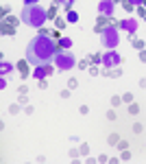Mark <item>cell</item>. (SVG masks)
I'll return each mask as SVG.
<instances>
[{
  "mask_svg": "<svg viewBox=\"0 0 146 164\" xmlns=\"http://www.w3.org/2000/svg\"><path fill=\"white\" fill-rule=\"evenodd\" d=\"M17 68H20V72H22V77H24V79L31 75V72H29V59H22V61H17Z\"/></svg>",
  "mask_w": 146,
  "mask_h": 164,
  "instance_id": "obj_10",
  "label": "cell"
},
{
  "mask_svg": "<svg viewBox=\"0 0 146 164\" xmlns=\"http://www.w3.org/2000/svg\"><path fill=\"white\" fill-rule=\"evenodd\" d=\"M120 101H122L120 96H113V98H111V105H118V103H120Z\"/></svg>",
  "mask_w": 146,
  "mask_h": 164,
  "instance_id": "obj_30",
  "label": "cell"
},
{
  "mask_svg": "<svg viewBox=\"0 0 146 164\" xmlns=\"http://www.w3.org/2000/svg\"><path fill=\"white\" fill-rule=\"evenodd\" d=\"M59 5H66L68 9H72V5H74V0H57Z\"/></svg>",
  "mask_w": 146,
  "mask_h": 164,
  "instance_id": "obj_20",
  "label": "cell"
},
{
  "mask_svg": "<svg viewBox=\"0 0 146 164\" xmlns=\"http://www.w3.org/2000/svg\"><path fill=\"white\" fill-rule=\"evenodd\" d=\"M120 63H122V57L116 53V48H111L109 53L103 55V66H105V68H118Z\"/></svg>",
  "mask_w": 146,
  "mask_h": 164,
  "instance_id": "obj_5",
  "label": "cell"
},
{
  "mask_svg": "<svg viewBox=\"0 0 146 164\" xmlns=\"http://www.w3.org/2000/svg\"><path fill=\"white\" fill-rule=\"evenodd\" d=\"M138 13H140L142 18H146V9H144V7H138Z\"/></svg>",
  "mask_w": 146,
  "mask_h": 164,
  "instance_id": "obj_29",
  "label": "cell"
},
{
  "mask_svg": "<svg viewBox=\"0 0 146 164\" xmlns=\"http://www.w3.org/2000/svg\"><path fill=\"white\" fill-rule=\"evenodd\" d=\"M140 61H144V63H146V50H142V53H140Z\"/></svg>",
  "mask_w": 146,
  "mask_h": 164,
  "instance_id": "obj_32",
  "label": "cell"
},
{
  "mask_svg": "<svg viewBox=\"0 0 146 164\" xmlns=\"http://www.w3.org/2000/svg\"><path fill=\"white\" fill-rule=\"evenodd\" d=\"M138 109H140V107L135 105V103H129V112H131V114H138Z\"/></svg>",
  "mask_w": 146,
  "mask_h": 164,
  "instance_id": "obj_25",
  "label": "cell"
},
{
  "mask_svg": "<svg viewBox=\"0 0 146 164\" xmlns=\"http://www.w3.org/2000/svg\"><path fill=\"white\" fill-rule=\"evenodd\" d=\"M113 2H116V0H113Z\"/></svg>",
  "mask_w": 146,
  "mask_h": 164,
  "instance_id": "obj_37",
  "label": "cell"
},
{
  "mask_svg": "<svg viewBox=\"0 0 146 164\" xmlns=\"http://www.w3.org/2000/svg\"><path fill=\"white\" fill-rule=\"evenodd\" d=\"M109 20H111V18H107V15H100V18H98V22H96V26H94V31H96V33H103V31L107 29V26L111 24Z\"/></svg>",
  "mask_w": 146,
  "mask_h": 164,
  "instance_id": "obj_9",
  "label": "cell"
},
{
  "mask_svg": "<svg viewBox=\"0 0 146 164\" xmlns=\"http://www.w3.org/2000/svg\"><path fill=\"white\" fill-rule=\"evenodd\" d=\"M120 142V138H118V133H111L109 136V144H118Z\"/></svg>",
  "mask_w": 146,
  "mask_h": 164,
  "instance_id": "obj_19",
  "label": "cell"
},
{
  "mask_svg": "<svg viewBox=\"0 0 146 164\" xmlns=\"http://www.w3.org/2000/svg\"><path fill=\"white\" fill-rule=\"evenodd\" d=\"M89 61H92V63H100L103 57H100V55H89Z\"/></svg>",
  "mask_w": 146,
  "mask_h": 164,
  "instance_id": "obj_18",
  "label": "cell"
},
{
  "mask_svg": "<svg viewBox=\"0 0 146 164\" xmlns=\"http://www.w3.org/2000/svg\"><path fill=\"white\" fill-rule=\"evenodd\" d=\"M89 75H94V77L98 75V68H96V63H94V66H92V68H89Z\"/></svg>",
  "mask_w": 146,
  "mask_h": 164,
  "instance_id": "obj_28",
  "label": "cell"
},
{
  "mask_svg": "<svg viewBox=\"0 0 146 164\" xmlns=\"http://www.w3.org/2000/svg\"><path fill=\"white\" fill-rule=\"evenodd\" d=\"M52 72H54V68L50 66V63H42V66H37V68H35L33 77H35V79H46L48 75H52Z\"/></svg>",
  "mask_w": 146,
  "mask_h": 164,
  "instance_id": "obj_8",
  "label": "cell"
},
{
  "mask_svg": "<svg viewBox=\"0 0 146 164\" xmlns=\"http://www.w3.org/2000/svg\"><path fill=\"white\" fill-rule=\"evenodd\" d=\"M76 63V57L72 53H57L54 55V66L59 70H72Z\"/></svg>",
  "mask_w": 146,
  "mask_h": 164,
  "instance_id": "obj_4",
  "label": "cell"
},
{
  "mask_svg": "<svg viewBox=\"0 0 146 164\" xmlns=\"http://www.w3.org/2000/svg\"><path fill=\"white\" fill-rule=\"evenodd\" d=\"M76 85H79V81H76L74 77H72V79H68V88H70V90H76Z\"/></svg>",
  "mask_w": 146,
  "mask_h": 164,
  "instance_id": "obj_16",
  "label": "cell"
},
{
  "mask_svg": "<svg viewBox=\"0 0 146 164\" xmlns=\"http://www.w3.org/2000/svg\"><path fill=\"white\" fill-rule=\"evenodd\" d=\"M66 22H68V20H61V18H57V20H54V24H57V29H63V26H66Z\"/></svg>",
  "mask_w": 146,
  "mask_h": 164,
  "instance_id": "obj_21",
  "label": "cell"
},
{
  "mask_svg": "<svg viewBox=\"0 0 146 164\" xmlns=\"http://www.w3.org/2000/svg\"><path fill=\"white\" fill-rule=\"evenodd\" d=\"M0 68H2V70H0V72H2V77L7 75V72H11V70H13V66H11V63H7V61L0 63Z\"/></svg>",
  "mask_w": 146,
  "mask_h": 164,
  "instance_id": "obj_12",
  "label": "cell"
},
{
  "mask_svg": "<svg viewBox=\"0 0 146 164\" xmlns=\"http://www.w3.org/2000/svg\"><path fill=\"white\" fill-rule=\"evenodd\" d=\"M54 55H57V44H54L48 31H39L26 46V59L33 66L48 63L50 59H54Z\"/></svg>",
  "mask_w": 146,
  "mask_h": 164,
  "instance_id": "obj_1",
  "label": "cell"
},
{
  "mask_svg": "<svg viewBox=\"0 0 146 164\" xmlns=\"http://www.w3.org/2000/svg\"><path fill=\"white\" fill-rule=\"evenodd\" d=\"M120 29H124L126 33H129V37H133L135 31H138V20H135V18H126V20L120 22Z\"/></svg>",
  "mask_w": 146,
  "mask_h": 164,
  "instance_id": "obj_7",
  "label": "cell"
},
{
  "mask_svg": "<svg viewBox=\"0 0 146 164\" xmlns=\"http://www.w3.org/2000/svg\"><path fill=\"white\" fill-rule=\"evenodd\" d=\"M133 46L140 48V50H144V42H142V40H133Z\"/></svg>",
  "mask_w": 146,
  "mask_h": 164,
  "instance_id": "obj_22",
  "label": "cell"
},
{
  "mask_svg": "<svg viewBox=\"0 0 146 164\" xmlns=\"http://www.w3.org/2000/svg\"><path fill=\"white\" fill-rule=\"evenodd\" d=\"M142 5H146V0H142Z\"/></svg>",
  "mask_w": 146,
  "mask_h": 164,
  "instance_id": "obj_36",
  "label": "cell"
},
{
  "mask_svg": "<svg viewBox=\"0 0 146 164\" xmlns=\"http://www.w3.org/2000/svg\"><path fill=\"white\" fill-rule=\"evenodd\" d=\"M107 118H109V121H116V112H113V109H109V112H107Z\"/></svg>",
  "mask_w": 146,
  "mask_h": 164,
  "instance_id": "obj_26",
  "label": "cell"
},
{
  "mask_svg": "<svg viewBox=\"0 0 146 164\" xmlns=\"http://www.w3.org/2000/svg\"><path fill=\"white\" fill-rule=\"evenodd\" d=\"M24 5L29 7V5H37V0H24Z\"/></svg>",
  "mask_w": 146,
  "mask_h": 164,
  "instance_id": "obj_34",
  "label": "cell"
},
{
  "mask_svg": "<svg viewBox=\"0 0 146 164\" xmlns=\"http://www.w3.org/2000/svg\"><path fill=\"white\" fill-rule=\"evenodd\" d=\"M120 75H122V70H120V68H113L111 72H109V77H120Z\"/></svg>",
  "mask_w": 146,
  "mask_h": 164,
  "instance_id": "obj_23",
  "label": "cell"
},
{
  "mask_svg": "<svg viewBox=\"0 0 146 164\" xmlns=\"http://www.w3.org/2000/svg\"><path fill=\"white\" fill-rule=\"evenodd\" d=\"M70 44H72L70 37H61V40H59V46H63V48H70Z\"/></svg>",
  "mask_w": 146,
  "mask_h": 164,
  "instance_id": "obj_15",
  "label": "cell"
},
{
  "mask_svg": "<svg viewBox=\"0 0 146 164\" xmlns=\"http://www.w3.org/2000/svg\"><path fill=\"white\" fill-rule=\"evenodd\" d=\"M140 85H142V88H146V79H140Z\"/></svg>",
  "mask_w": 146,
  "mask_h": 164,
  "instance_id": "obj_35",
  "label": "cell"
},
{
  "mask_svg": "<svg viewBox=\"0 0 146 164\" xmlns=\"http://www.w3.org/2000/svg\"><path fill=\"white\" fill-rule=\"evenodd\" d=\"M113 9H116V2H113V0H100V2H98V13H100V15L113 18Z\"/></svg>",
  "mask_w": 146,
  "mask_h": 164,
  "instance_id": "obj_6",
  "label": "cell"
},
{
  "mask_svg": "<svg viewBox=\"0 0 146 164\" xmlns=\"http://www.w3.org/2000/svg\"><path fill=\"white\" fill-rule=\"evenodd\" d=\"M122 7H124V11H129V13H131L133 9H135V7H133V5L129 2V0H124V2H122Z\"/></svg>",
  "mask_w": 146,
  "mask_h": 164,
  "instance_id": "obj_17",
  "label": "cell"
},
{
  "mask_svg": "<svg viewBox=\"0 0 146 164\" xmlns=\"http://www.w3.org/2000/svg\"><path fill=\"white\" fill-rule=\"evenodd\" d=\"M79 20V13L72 11V9H68V22H76Z\"/></svg>",
  "mask_w": 146,
  "mask_h": 164,
  "instance_id": "obj_13",
  "label": "cell"
},
{
  "mask_svg": "<svg viewBox=\"0 0 146 164\" xmlns=\"http://www.w3.org/2000/svg\"><path fill=\"white\" fill-rule=\"evenodd\" d=\"M122 101H124V103H133V96L126 92V94H122Z\"/></svg>",
  "mask_w": 146,
  "mask_h": 164,
  "instance_id": "obj_24",
  "label": "cell"
},
{
  "mask_svg": "<svg viewBox=\"0 0 146 164\" xmlns=\"http://www.w3.org/2000/svg\"><path fill=\"white\" fill-rule=\"evenodd\" d=\"M87 151H89V147H87V144H81V156H85Z\"/></svg>",
  "mask_w": 146,
  "mask_h": 164,
  "instance_id": "obj_27",
  "label": "cell"
},
{
  "mask_svg": "<svg viewBox=\"0 0 146 164\" xmlns=\"http://www.w3.org/2000/svg\"><path fill=\"white\" fill-rule=\"evenodd\" d=\"M20 18H22L24 24L39 29V26L48 20V9H44V7H39V5H29V7H24V11H22Z\"/></svg>",
  "mask_w": 146,
  "mask_h": 164,
  "instance_id": "obj_2",
  "label": "cell"
},
{
  "mask_svg": "<svg viewBox=\"0 0 146 164\" xmlns=\"http://www.w3.org/2000/svg\"><path fill=\"white\" fill-rule=\"evenodd\" d=\"M129 2H131L133 7H140V5H142V0H129Z\"/></svg>",
  "mask_w": 146,
  "mask_h": 164,
  "instance_id": "obj_33",
  "label": "cell"
},
{
  "mask_svg": "<svg viewBox=\"0 0 146 164\" xmlns=\"http://www.w3.org/2000/svg\"><path fill=\"white\" fill-rule=\"evenodd\" d=\"M122 160H131V153L126 151V149H124V153H122Z\"/></svg>",
  "mask_w": 146,
  "mask_h": 164,
  "instance_id": "obj_31",
  "label": "cell"
},
{
  "mask_svg": "<svg viewBox=\"0 0 146 164\" xmlns=\"http://www.w3.org/2000/svg\"><path fill=\"white\" fill-rule=\"evenodd\" d=\"M100 42H103V46L105 48H116L118 46V42H120V29H118L116 24H109L107 29L100 33Z\"/></svg>",
  "mask_w": 146,
  "mask_h": 164,
  "instance_id": "obj_3",
  "label": "cell"
},
{
  "mask_svg": "<svg viewBox=\"0 0 146 164\" xmlns=\"http://www.w3.org/2000/svg\"><path fill=\"white\" fill-rule=\"evenodd\" d=\"M57 5H59V2L54 0V5H52V7L48 9V18H57Z\"/></svg>",
  "mask_w": 146,
  "mask_h": 164,
  "instance_id": "obj_14",
  "label": "cell"
},
{
  "mask_svg": "<svg viewBox=\"0 0 146 164\" xmlns=\"http://www.w3.org/2000/svg\"><path fill=\"white\" fill-rule=\"evenodd\" d=\"M15 33V29H13V24H9L7 20L2 22V35H13Z\"/></svg>",
  "mask_w": 146,
  "mask_h": 164,
  "instance_id": "obj_11",
  "label": "cell"
}]
</instances>
